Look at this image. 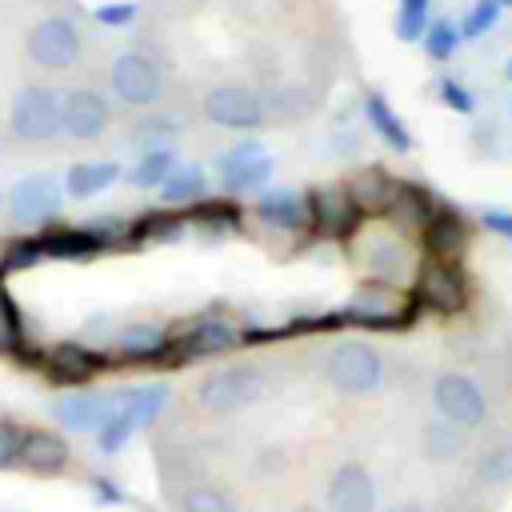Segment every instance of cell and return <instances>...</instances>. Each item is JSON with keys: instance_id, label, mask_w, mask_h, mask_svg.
<instances>
[{"instance_id": "6da1fadb", "label": "cell", "mask_w": 512, "mask_h": 512, "mask_svg": "<svg viewBox=\"0 0 512 512\" xmlns=\"http://www.w3.org/2000/svg\"><path fill=\"white\" fill-rule=\"evenodd\" d=\"M64 92L48 84H24L8 108V132L20 144H48L64 136Z\"/></svg>"}, {"instance_id": "7a4b0ae2", "label": "cell", "mask_w": 512, "mask_h": 512, "mask_svg": "<svg viewBox=\"0 0 512 512\" xmlns=\"http://www.w3.org/2000/svg\"><path fill=\"white\" fill-rule=\"evenodd\" d=\"M264 396V376L252 364H224L196 384V404L212 416H232Z\"/></svg>"}, {"instance_id": "3957f363", "label": "cell", "mask_w": 512, "mask_h": 512, "mask_svg": "<svg viewBox=\"0 0 512 512\" xmlns=\"http://www.w3.org/2000/svg\"><path fill=\"white\" fill-rule=\"evenodd\" d=\"M344 312L352 316V324H364V328H404V324H412L420 304H416V296H404L392 280H368L352 292Z\"/></svg>"}, {"instance_id": "277c9868", "label": "cell", "mask_w": 512, "mask_h": 512, "mask_svg": "<svg viewBox=\"0 0 512 512\" xmlns=\"http://www.w3.org/2000/svg\"><path fill=\"white\" fill-rule=\"evenodd\" d=\"M328 384L344 396H368L384 384V360L368 340H340L328 352Z\"/></svg>"}, {"instance_id": "5b68a950", "label": "cell", "mask_w": 512, "mask_h": 512, "mask_svg": "<svg viewBox=\"0 0 512 512\" xmlns=\"http://www.w3.org/2000/svg\"><path fill=\"white\" fill-rule=\"evenodd\" d=\"M276 160L256 144V140H244V144H232L224 152L212 156V176L216 184L228 192V196H248V192H260L272 176Z\"/></svg>"}, {"instance_id": "8992f818", "label": "cell", "mask_w": 512, "mask_h": 512, "mask_svg": "<svg viewBox=\"0 0 512 512\" xmlns=\"http://www.w3.org/2000/svg\"><path fill=\"white\" fill-rule=\"evenodd\" d=\"M416 304L436 312V316H456L468 308V276L460 272L456 260H436L428 256L416 272V288H412Z\"/></svg>"}, {"instance_id": "52a82bcc", "label": "cell", "mask_w": 512, "mask_h": 512, "mask_svg": "<svg viewBox=\"0 0 512 512\" xmlns=\"http://www.w3.org/2000/svg\"><path fill=\"white\" fill-rule=\"evenodd\" d=\"M84 36L68 16H44L28 28V60L48 72H64L80 60Z\"/></svg>"}, {"instance_id": "ba28073f", "label": "cell", "mask_w": 512, "mask_h": 512, "mask_svg": "<svg viewBox=\"0 0 512 512\" xmlns=\"http://www.w3.org/2000/svg\"><path fill=\"white\" fill-rule=\"evenodd\" d=\"M108 84H112V96L128 108H152L164 96V76H160L156 60L144 52H120L112 60Z\"/></svg>"}, {"instance_id": "9c48e42d", "label": "cell", "mask_w": 512, "mask_h": 512, "mask_svg": "<svg viewBox=\"0 0 512 512\" xmlns=\"http://www.w3.org/2000/svg\"><path fill=\"white\" fill-rule=\"evenodd\" d=\"M240 344V328L224 316H192L176 332H168V352L176 360H200V356H220Z\"/></svg>"}, {"instance_id": "30bf717a", "label": "cell", "mask_w": 512, "mask_h": 512, "mask_svg": "<svg viewBox=\"0 0 512 512\" xmlns=\"http://www.w3.org/2000/svg\"><path fill=\"white\" fill-rule=\"evenodd\" d=\"M432 404L444 420H452L460 428H480L488 420V396L464 372H440L432 384Z\"/></svg>"}, {"instance_id": "8fae6325", "label": "cell", "mask_w": 512, "mask_h": 512, "mask_svg": "<svg viewBox=\"0 0 512 512\" xmlns=\"http://www.w3.org/2000/svg\"><path fill=\"white\" fill-rule=\"evenodd\" d=\"M204 120L216 128L248 132V128L264 124V100L244 84H216L204 96Z\"/></svg>"}, {"instance_id": "7c38bea8", "label": "cell", "mask_w": 512, "mask_h": 512, "mask_svg": "<svg viewBox=\"0 0 512 512\" xmlns=\"http://www.w3.org/2000/svg\"><path fill=\"white\" fill-rule=\"evenodd\" d=\"M304 200H308V220H312V228H316L320 236H332V240L352 236L356 224H360V216H364V212L356 208L348 184H320V188H312Z\"/></svg>"}, {"instance_id": "4fadbf2b", "label": "cell", "mask_w": 512, "mask_h": 512, "mask_svg": "<svg viewBox=\"0 0 512 512\" xmlns=\"http://www.w3.org/2000/svg\"><path fill=\"white\" fill-rule=\"evenodd\" d=\"M104 364H108V356L92 344H80V340H60L40 360V368L52 384H88L104 372Z\"/></svg>"}, {"instance_id": "5bb4252c", "label": "cell", "mask_w": 512, "mask_h": 512, "mask_svg": "<svg viewBox=\"0 0 512 512\" xmlns=\"http://www.w3.org/2000/svg\"><path fill=\"white\" fill-rule=\"evenodd\" d=\"M64 136L76 140V144H92L104 136L108 120H112V108L108 100L96 92V88H72L64 92Z\"/></svg>"}, {"instance_id": "9a60e30c", "label": "cell", "mask_w": 512, "mask_h": 512, "mask_svg": "<svg viewBox=\"0 0 512 512\" xmlns=\"http://www.w3.org/2000/svg\"><path fill=\"white\" fill-rule=\"evenodd\" d=\"M60 200H64L60 184L40 172V176L16 180V188L8 192V212H12V220H20V224H40V220H48V216L60 212Z\"/></svg>"}, {"instance_id": "2e32d148", "label": "cell", "mask_w": 512, "mask_h": 512, "mask_svg": "<svg viewBox=\"0 0 512 512\" xmlns=\"http://www.w3.org/2000/svg\"><path fill=\"white\" fill-rule=\"evenodd\" d=\"M468 232H472V224L464 220V212L456 204H436L432 220L420 232V244L436 260H460V252L468 248Z\"/></svg>"}, {"instance_id": "e0dca14e", "label": "cell", "mask_w": 512, "mask_h": 512, "mask_svg": "<svg viewBox=\"0 0 512 512\" xmlns=\"http://www.w3.org/2000/svg\"><path fill=\"white\" fill-rule=\"evenodd\" d=\"M328 512H376V480L364 464H340L332 472Z\"/></svg>"}, {"instance_id": "ac0fdd59", "label": "cell", "mask_w": 512, "mask_h": 512, "mask_svg": "<svg viewBox=\"0 0 512 512\" xmlns=\"http://www.w3.org/2000/svg\"><path fill=\"white\" fill-rule=\"evenodd\" d=\"M120 404V392L104 396V392H72V396H60L52 404V416L68 428V432H96Z\"/></svg>"}, {"instance_id": "d6986e66", "label": "cell", "mask_w": 512, "mask_h": 512, "mask_svg": "<svg viewBox=\"0 0 512 512\" xmlns=\"http://www.w3.org/2000/svg\"><path fill=\"white\" fill-rule=\"evenodd\" d=\"M252 216L264 220L268 228H284V232H300L308 220V200L296 188H260L252 200Z\"/></svg>"}, {"instance_id": "ffe728a7", "label": "cell", "mask_w": 512, "mask_h": 512, "mask_svg": "<svg viewBox=\"0 0 512 512\" xmlns=\"http://www.w3.org/2000/svg\"><path fill=\"white\" fill-rule=\"evenodd\" d=\"M436 196L424 188V184H412V180H400L396 184V196H392V204H388V220H392V228L396 232H408V236H420L424 232V224L432 220V212H436Z\"/></svg>"}, {"instance_id": "44dd1931", "label": "cell", "mask_w": 512, "mask_h": 512, "mask_svg": "<svg viewBox=\"0 0 512 512\" xmlns=\"http://www.w3.org/2000/svg\"><path fill=\"white\" fill-rule=\"evenodd\" d=\"M68 440L60 432H48V428H24V440H20V468L36 472V476H56L64 464H68Z\"/></svg>"}, {"instance_id": "7402d4cb", "label": "cell", "mask_w": 512, "mask_h": 512, "mask_svg": "<svg viewBox=\"0 0 512 512\" xmlns=\"http://www.w3.org/2000/svg\"><path fill=\"white\" fill-rule=\"evenodd\" d=\"M40 240L48 260H96L104 252V244L92 236L88 224H56V228H44Z\"/></svg>"}, {"instance_id": "603a6c76", "label": "cell", "mask_w": 512, "mask_h": 512, "mask_svg": "<svg viewBox=\"0 0 512 512\" xmlns=\"http://www.w3.org/2000/svg\"><path fill=\"white\" fill-rule=\"evenodd\" d=\"M112 344L124 360H156L168 352V328L156 320H128L116 328Z\"/></svg>"}, {"instance_id": "cb8c5ba5", "label": "cell", "mask_w": 512, "mask_h": 512, "mask_svg": "<svg viewBox=\"0 0 512 512\" xmlns=\"http://www.w3.org/2000/svg\"><path fill=\"white\" fill-rule=\"evenodd\" d=\"M396 184H400V180H392V172H388V168L368 164V168L352 172L348 192H352L356 208H360L364 216H372V212H388V204H392V196H396Z\"/></svg>"}, {"instance_id": "d4e9b609", "label": "cell", "mask_w": 512, "mask_h": 512, "mask_svg": "<svg viewBox=\"0 0 512 512\" xmlns=\"http://www.w3.org/2000/svg\"><path fill=\"white\" fill-rule=\"evenodd\" d=\"M364 116H368L372 132L384 140L388 152H400V156L412 152V132H408V124L396 116V108L388 104L384 92H368V96H364Z\"/></svg>"}, {"instance_id": "484cf974", "label": "cell", "mask_w": 512, "mask_h": 512, "mask_svg": "<svg viewBox=\"0 0 512 512\" xmlns=\"http://www.w3.org/2000/svg\"><path fill=\"white\" fill-rule=\"evenodd\" d=\"M120 180V164L116 160H80L64 172V192L72 200H88L104 188H112Z\"/></svg>"}, {"instance_id": "4316f807", "label": "cell", "mask_w": 512, "mask_h": 512, "mask_svg": "<svg viewBox=\"0 0 512 512\" xmlns=\"http://www.w3.org/2000/svg\"><path fill=\"white\" fill-rule=\"evenodd\" d=\"M188 224L204 228V232H236L244 224V212H240L236 196H204V200L188 204Z\"/></svg>"}, {"instance_id": "83f0119b", "label": "cell", "mask_w": 512, "mask_h": 512, "mask_svg": "<svg viewBox=\"0 0 512 512\" xmlns=\"http://www.w3.org/2000/svg\"><path fill=\"white\" fill-rule=\"evenodd\" d=\"M188 228V212H144L140 220H132V244H168Z\"/></svg>"}, {"instance_id": "f1b7e54d", "label": "cell", "mask_w": 512, "mask_h": 512, "mask_svg": "<svg viewBox=\"0 0 512 512\" xmlns=\"http://www.w3.org/2000/svg\"><path fill=\"white\" fill-rule=\"evenodd\" d=\"M208 196V172L200 164H180L164 184H160V200L164 204H196Z\"/></svg>"}, {"instance_id": "f546056e", "label": "cell", "mask_w": 512, "mask_h": 512, "mask_svg": "<svg viewBox=\"0 0 512 512\" xmlns=\"http://www.w3.org/2000/svg\"><path fill=\"white\" fill-rule=\"evenodd\" d=\"M176 168H180V160L172 148H144V156L128 168V184L132 188H160Z\"/></svg>"}, {"instance_id": "4dcf8cb0", "label": "cell", "mask_w": 512, "mask_h": 512, "mask_svg": "<svg viewBox=\"0 0 512 512\" xmlns=\"http://www.w3.org/2000/svg\"><path fill=\"white\" fill-rule=\"evenodd\" d=\"M464 452V428L452 424V420H432L424 428V456L428 460H456Z\"/></svg>"}, {"instance_id": "1f68e13d", "label": "cell", "mask_w": 512, "mask_h": 512, "mask_svg": "<svg viewBox=\"0 0 512 512\" xmlns=\"http://www.w3.org/2000/svg\"><path fill=\"white\" fill-rule=\"evenodd\" d=\"M136 428H140V420H136V416L124 408V400H120V404H116V412L96 428V444H100V452H108V456H112V452H120V448L136 436Z\"/></svg>"}, {"instance_id": "d6a6232c", "label": "cell", "mask_w": 512, "mask_h": 512, "mask_svg": "<svg viewBox=\"0 0 512 512\" xmlns=\"http://www.w3.org/2000/svg\"><path fill=\"white\" fill-rule=\"evenodd\" d=\"M120 400H124V408L140 420V428L144 424H152L156 416H160V408L168 404V384H144V388H128V392H120Z\"/></svg>"}, {"instance_id": "836d02e7", "label": "cell", "mask_w": 512, "mask_h": 512, "mask_svg": "<svg viewBox=\"0 0 512 512\" xmlns=\"http://www.w3.org/2000/svg\"><path fill=\"white\" fill-rule=\"evenodd\" d=\"M40 260H48L40 232H36V236H20V240H12V244L4 248V256H0V276L24 272V268H32V264H40Z\"/></svg>"}, {"instance_id": "e575fe53", "label": "cell", "mask_w": 512, "mask_h": 512, "mask_svg": "<svg viewBox=\"0 0 512 512\" xmlns=\"http://www.w3.org/2000/svg\"><path fill=\"white\" fill-rule=\"evenodd\" d=\"M460 40H464V36H460L456 24H448V20H432L420 44H424V52H428L436 64H444V60H452V52L460 48Z\"/></svg>"}, {"instance_id": "d590c367", "label": "cell", "mask_w": 512, "mask_h": 512, "mask_svg": "<svg viewBox=\"0 0 512 512\" xmlns=\"http://www.w3.org/2000/svg\"><path fill=\"white\" fill-rule=\"evenodd\" d=\"M500 8H504L500 0H476V4L464 12V20L456 24V28H460V36H464V40H480L484 32H492V28H496V20H500Z\"/></svg>"}, {"instance_id": "8d00e7d4", "label": "cell", "mask_w": 512, "mask_h": 512, "mask_svg": "<svg viewBox=\"0 0 512 512\" xmlns=\"http://www.w3.org/2000/svg\"><path fill=\"white\" fill-rule=\"evenodd\" d=\"M180 512H236V504H232V496H224L220 488L196 484V488H188V492L180 496Z\"/></svg>"}, {"instance_id": "74e56055", "label": "cell", "mask_w": 512, "mask_h": 512, "mask_svg": "<svg viewBox=\"0 0 512 512\" xmlns=\"http://www.w3.org/2000/svg\"><path fill=\"white\" fill-rule=\"evenodd\" d=\"M176 132H180L176 120H168V116H148V120L136 124V144H144V148H168V140H172Z\"/></svg>"}, {"instance_id": "f35d334b", "label": "cell", "mask_w": 512, "mask_h": 512, "mask_svg": "<svg viewBox=\"0 0 512 512\" xmlns=\"http://www.w3.org/2000/svg\"><path fill=\"white\" fill-rule=\"evenodd\" d=\"M428 12H412V8H396V20H392V32H396V40H404V44H416V40H424V32H428Z\"/></svg>"}, {"instance_id": "ab89813d", "label": "cell", "mask_w": 512, "mask_h": 512, "mask_svg": "<svg viewBox=\"0 0 512 512\" xmlns=\"http://www.w3.org/2000/svg\"><path fill=\"white\" fill-rule=\"evenodd\" d=\"M436 96H440L444 108H452L460 116H472L476 112V96L464 84H456V80H436Z\"/></svg>"}, {"instance_id": "60d3db41", "label": "cell", "mask_w": 512, "mask_h": 512, "mask_svg": "<svg viewBox=\"0 0 512 512\" xmlns=\"http://www.w3.org/2000/svg\"><path fill=\"white\" fill-rule=\"evenodd\" d=\"M136 4L132 0H116V4H100L92 16H96V24H104V28H128L132 20H136Z\"/></svg>"}, {"instance_id": "b9f144b4", "label": "cell", "mask_w": 512, "mask_h": 512, "mask_svg": "<svg viewBox=\"0 0 512 512\" xmlns=\"http://www.w3.org/2000/svg\"><path fill=\"white\" fill-rule=\"evenodd\" d=\"M20 440H24V428L12 420H0V468L20 464Z\"/></svg>"}, {"instance_id": "7bdbcfd3", "label": "cell", "mask_w": 512, "mask_h": 512, "mask_svg": "<svg viewBox=\"0 0 512 512\" xmlns=\"http://www.w3.org/2000/svg\"><path fill=\"white\" fill-rule=\"evenodd\" d=\"M476 224H480L484 232H492V236L512 240V212H508V208H484V212L476 216Z\"/></svg>"}, {"instance_id": "ee69618b", "label": "cell", "mask_w": 512, "mask_h": 512, "mask_svg": "<svg viewBox=\"0 0 512 512\" xmlns=\"http://www.w3.org/2000/svg\"><path fill=\"white\" fill-rule=\"evenodd\" d=\"M88 488H92V496H96L100 504H124V492H120L108 476H92V480H88Z\"/></svg>"}, {"instance_id": "f6af8a7d", "label": "cell", "mask_w": 512, "mask_h": 512, "mask_svg": "<svg viewBox=\"0 0 512 512\" xmlns=\"http://www.w3.org/2000/svg\"><path fill=\"white\" fill-rule=\"evenodd\" d=\"M400 8H412V12H428V0H400Z\"/></svg>"}, {"instance_id": "bcb514c9", "label": "cell", "mask_w": 512, "mask_h": 512, "mask_svg": "<svg viewBox=\"0 0 512 512\" xmlns=\"http://www.w3.org/2000/svg\"><path fill=\"white\" fill-rule=\"evenodd\" d=\"M392 512H424L420 504H400V508H392Z\"/></svg>"}, {"instance_id": "7dc6e473", "label": "cell", "mask_w": 512, "mask_h": 512, "mask_svg": "<svg viewBox=\"0 0 512 512\" xmlns=\"http://www.w3.org/2000/svg\"><path fill=\"white\" fill-rule=\"evenodd\" d=\"M504 76H508V80H512V56H508V60H504Z\"/></svg>"}, {"instance_id": "c3c4849f", "label": "cell", "mask_w": 512, "mask_h": 512, "mask_svg": "<svg viewBox=\"0 0 512 512\" xmlns=\"http://www.w3.org/2000/svg\"><path fill=\"white\" fill-rule=\"evenodd\" d=\"M500 4H508V8H512V0H500Z\"/></svg>"}, {"instance_id": "681fc988", "label": "cell", "mask_w": 512, "mask_h": 512, "mask_svg": "<svg viewBox=\"0 0 512 512\" xmlns=\"http://www.w3.org/2000/svg\"><path fill=\"white\" fill-rule=\"evenodd\" d=\"M508 112H512V104H508Z\"/></svg>"}]
</instances>
